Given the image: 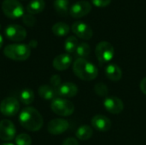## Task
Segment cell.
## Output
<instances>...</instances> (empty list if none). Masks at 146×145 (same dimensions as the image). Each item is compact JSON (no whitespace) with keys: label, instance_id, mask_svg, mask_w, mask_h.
<instances>
[{"label":"cell","instance_id":"obj_1","mask_svg":"<svg viewBox=\"0 0 146 145\" xmlns=\"http://www.w3.org/2000/svg\"><path fill=\"white\" fill-rule=\"evenodd\" d=\"M19 122L23 128L30 132H37L43 126L44 120L36 109L27 107L20 113Z\"/></svg>","mask_w":146,"mask_h":145},{"label":"cell","instance_id":"obj_2","mask_svg":"<svg viewBox=\"0 0 146 145\" xmlns=\"http://www.w3.org/2000/svg\"><path fill=\"white\" fill-rule=\"evenodd\" d=\"M73 71L79 79L86 81L95 79L98 74L97 67L83 58H78L74 61L73 64Z\"/></svg>","mask_w":146,"mask_h":145},{"label":"cell","instance_id":"obj_3","mask_svg":"<svg viewBox=\"0 0 146 145\" xmlns=\"http://www.w3.org/2000/svg\"><path fill=\"white\" fill-rule=\"evenodd\" d=\"M6 57L14 61H26L31 55V48L28 44H13L7 45L3 50Z\"/></svg>","mask_w":146,"mask_h":145},{"label":"cell","instance_id":"obj_4","mask_svg":"<svg viewBox=\"0 0 146 145\" xmlns=\"http://www.w3.org/2000/svg\"><path fill=\"white\" fill-rule=\"evenodd\" d=\"M2 10L10 19H17L22 17L24 15V8L18 0H3Z\"/></svg>","mask_w":146,"mask_h":145},{"label":"cell","instance_id":"obj_5","mask_svg":"<svg viewBox=\"0 0 146 145\" xmlns=\"http://www.w3.org/2000/svg\"><path fill=\"white\" fill-rule=\"evenodd\" d=\"M95 54L98 62H100L101 63H107L113 59L115 50L113 45L110 42L101 41L96 46Z\"/></svg>","mask_w":146,"mask_h":145},{"label":"cell","instance_id":"obj_6","mask_svg":"<svg viewBox=\"0 0 146 145\" xmlns=\"http://www.w3.org/2000/svg\"><path fill=\"white\" fill-rule=\"evenodd\" d=\"M51 110L60 116H69L74 112V105L65 98H56L50 104Z\"/></svg>","mask_w":146,"mask_h":145},{"label":"cell","instance_id":"obj_7","mask_svg":"<svg viewBox=\"0 0 146 145\" xmlns=\"http://www.w3.org/2000/svg\"><path fill=\"white\" fill-rule=\"evenodd\" d=\"M20 110V103L15 97H9L3 99L0 103V112L8 117L15 115Z\"/></svg>","mask_w":146,"mask_h":145},{"label":"cell","instance_id":"obj_8","mask_svg":"<svg viewBox=\"0 0 146 145\" xmlns=\"http://www.w3.org/2000/svg\"><path fill=\"white\" fill-rule=\"evenodd\" d=\"M5 36L7 38L12 41L19 42L22 41L26 38L27 37V31L26 29L18 25V24H10L9 25L4 31Z\"/></svg>","mask_w":146,"mask_h":145},{"label":"cell","instance_id":"obj_9","mask_svg":"<svg viewBox=\"0 0 146 145\" xmlns=\"http://www.w3.org/2000/svg\"><path fill=\"white\" fill-rule=\"evenodd\" d=\"M92 10V4L86 0L74 3L69 9V14L74 18H81L88 15Z\"/></svg>","mask_w":146,"mask_h":145},{"label":"cell","instance_id":"obj_10","mask_svg":"<svg viewBox=\"0 0 146 145\" xmlns=\"http://www.w3.org/2000/svg\"><path fill=\"white\" fill-rule=\"evenodd\" d=\"M16 129L13 122L9 120L0 121V139L3 141H11L15 138Z\"/></svg>","mask_w":146,"mask_h":145},{"label":"cell","instance_id":"obj_11","mask_svg":"<svg viewBox=\"0 0 146 145\" xmlns=\"http://www.w3.org/2000/svg\"><path fill=\"white\" fill-rule=\"evenodd\" d=\"M104 107L109 113L113 115L121 114L124 109L123 102L115 96L106 97L104 100Z\"/></svg>","mask_w":146,"mask_h":145},{"label":"cell","instance_id":"obj_12","mask_svg":"<svg viewBox=\"0 0 146 145\" xmlns=\"http://www.w3.org/2000/svg\"><path fill=\"white\" fill-rule=\"evenodd\" d=\"M71 29L73 32L81 39L89 40L92 38L93 35L92 29L86 23L81 21H76L72 25Z\"/></svg>","mask_w":146,"mask_h":145},{"label":"cell","instance_id":"obj_13","mask_svg":"<svg viewBox=\"0 0 146 145\" xmlns=\"http://www.w3.org/2000/svg\"><path fill=\"white\" fill-rule=\"evenodd\" d=\"M68 126H69V124L68 121L64 119L57 118V119L51 120L48 123L47 131L49 132V133L52 135H60L65 132L68 130Z\"/></svg>","mask_w":146,"mask_h":145},{"label":"cell","instance_id":"obj_14","mask_svg":"<svg viewBox=\"0 0 146 145\" xmlns=\"http://www.w3.org/2000/svg\"><path fill=\"white\" fill-rule=\"evenodd\" d=\"M91 122H92V127L95 130L102 132L110 131L111 126H112L111 121L108 117H106L104 115H95L92 119Z\"/></svg>","mask_w":146,"mask_h":145},{"label":"cell","instance_id":"obj_15","mask_svg":"<svg viewBox=\"0 0 146 145\" xmlns=\"http://www.w3.org/2000/svg\"><path fill=\"white\" fill-rule=\"evenodd\" d=\"M56 92L58 97L71 98L77 95L78 87L76 85H74L72 82H66V83H62L56 89Z\"/></svg>","mask_w":146,"mask_h":145},{"label":"cell","instance_id":"obj_16","mask_svg":"<svg viewBox=\"0 0 146 145\" xmlns=\"http://www.w3.org/2000/svg\"><path fill=\"white\" fill-rule=\"evenodd\" d=\"M72 63V56L68 54H61L56 56L52 62V65L55 69L58 71H64L68 69Z\"/></svg>","mask_w":146,"mask_h":145},{"label":"cell","instance_id":"obj_17","mask_svg":"<svg viewBox=\"0 0 146 145\" xmlns=\"http://www.w3.org/2000/svg\"><path fill=\"white\" fill-rule=\"evenodd\" d=\"M104 73H105L106 77L110 80L114 81V82L119 81L122 77V71H121V68L115 63L109 64L105 68Z\"/></svg>","mask_w":146,"mask_h":145},{"label":"cell","instance_id":"obj_18","mask_svg":"<svg viewBox=\"0 0 146 145\" xmlns=\"http://www.w3.org/2000/svg\"><path fill=\"white\" fill-rule=\"evenodd\" d=\"M38 93L40 96V97L44 100H54L58 96L56 89L48 85H41L38 90Z\"/></svg>","mask_w":146,"mask_h":145},{"label":"cell","instance_id":"obj_19","mask_svg":"<svg viewBox=\"0 0 146 145\" xmlns=\"http://www.w3.org/2000/svg\"><path fill=\"white\" fill-rule=\"evenodd\" d=\"M45 7L44 0H32L27 6V11L28 14L36 15L44 10Z\"/></svg>","mask_w":146,"mask_h":145},{"label":"cell","instance_id":"obj_20","mask_svg":"<svg viewBox=\"0 0 146 145\" xmlns=\"http://www.w3.org/2000/svg\"><path fill=\"white\" fill-rule=\"evenodd\" d=\"M92 135H93L92 128L87 125H83L80 126L75 132L76 138L81 141H86L90 139L92 137Z\"/></svg>","mask_w":146,"mask_h":145},{"label":"cell","instance_id":"obj_21","mask_svg":"<svg viewBox=\"0 0 146 145\" xmlns=\"http://www.w3.org/2000/svg\"><path fill=\"white\" fill-rule=\"evenodd\" d=\"M51 30H52V32L56 35V36H58V37H63V36H66L69 31H70V27L69 26L65 23V22H56L55 23L52 27H51Z\"/></svg>","mask_w":146,"mask_h":145},{"label":"cell","instance_id":"obj_22","mask_svg":"<svg viewBox=\"0 0 146 145\" xmlns=\"http://www.w3.org/2000/svg\"><path fill=\"white\" fill-rule=\"evenodd\" d=\"M54 9L56 11L62 15H66L68 12L69 11V1L68 0H55L54 1Z\"/></svg>","mask_w":146,"mask_h":145},{"label":"cell","instance_id":"obj_23","mask_svg":"<svg viewBox=\"0 0 146 145\" xmlns=\"http://www.w3.org/2000/svg\"><path fill=\"white\" fill-rule=\"evenodd\" d=\"M75 56L79 58H83L86 59L91 53V47L87 43H80L77 46V49L75 50Z\"/></svg>","mask_w":146,"mask_h":145},{"label":"cell","instance_id":"obj_24","mask_svg":"<svg viewBox=\"0 0 146 145\" xmlns=\"http://www.w3.org/2000/svg\"><path fill=\"white\" fill-rule=\"evenodd\" d=\"M78 45H79L78 39L74 36L68 37L64 42V49H65L66 52H68V54L75 52Z\"/></svg>","mask_w":146,"mask_h":145},{"label":"cell","instance_id":"obj_25","mask_svg":"<svg viewBox=\"0 0 146 145\" xmlns=\"http://www.w3.org/2000/svg\"><path fill=\"white\" fill-rule=\"evenodd\" d=\"M20 101L23 104H27V105H29V104L33 103V102L34 101V93H33V91L29 88L23 89L20 93Z\"/></svg>","mask_w":146,"mask_h":145},{"label":"cell","instance_id":"obj_26","mask_svg":"<svg viewBox=\"0 0 146 145\" xmlns=\"http://www.w3.org/2000/svg\"><path fill=\"white\" fill-rule=\"evenodd\" d=\"M15 144L16 145H31L32 138L27 133H21L15 137Z\"/></svg>","mask_w":146,"mask_h":145},{"label":"cell","instance_id":"obj_27","mask_svg":"<svg viewBox=\"0 0 146 145\" xmlns=\"http://www.w3.org/2000/svg\"><path fill=\"white\" fill-rule=\"evenodd\" d=\"M94 91H95L96 94L100 97H108L109 89H108L107 85L105 84H104L103 82H99V83L96 84L94 86Z\"/></svg>","mask_w":146,"mask_h":145},{"label":"cell","instance_id":"obj_28","mask_svg":"<svg viewBox=\"0 0 146 145\" xmlns=\"http://www.w3.org/2000/svg\"><path fill=\"white\" fill-rule=\"evenodd\" d=\"M22 21L25 25H27V26H33L35 24H36V19L35 17L33 16V15H31V14H26V15H23L22 16Z\"/></svg>","mask_w":146,"mask_h":145},{"label":"cell","instance_id":"obj_29","mask_svg":"<svg viewBox=\"0 0 146 145\" xmlns=\"http://www.w3.org/2000/svg\"><path fill=\"white\" fill-rule=\"evenodd\" d=\"M50 81L51 86L54 87L55 89H57V88L62 85V84H61V83H62V79H61L60 76L57 75V74L52 75L51 78H50Z\"/></svg>","mask_w":146,"mask_h":145},{"label":"cell","instance_id":"obj_30","mask_svg":"<svg viewBox=\"0 0 146 145\" xmlns=\"http://www.w3.org/2000/svg\"><path fill=\"white\" fill-rule=\"evenodd\" d=\"M112 0H92V4H94L96 7L104 8L110 4Z\"/></svg>","mask_w":146,"mask_h":145},{"label":"cell","instance_id":"obj_31","mask_svg":"<svg viewBox=\"0 0 146 145\" xmlns=\"http://www.w3.org/2000/svg\"><path fill=\"white\" fill-rule=\"evenodd\" d=\"M62 145H79V143L74 138H68L63 141Z\"/></svg>","mask_w":146,"mask_h":145},{"label":"cell","instance_id":"obj_32","mask_svg":"<svg viewBox=\"0 0 146 145\" xmlns=\"http://www.w3.org/2000/svg\"><path fill=\"white\" fill-rule=\"evenodd\" d=\"M139 87H140L141 91H142L145 95H146V77H145V78L140 81Z\"/></svg>","mask_w":146,"mask_h":145},{"label":"cell","instance_id":"obj_33","mask_svg":"<svg viewBox=\"0 0 146 145\" xmlns=\"http://www.w3.org/2000/svg\"><path fill=\"white\" fill-rule=\"evenodd\" d=\"M37 44H38V43H37L36 40H31L30 43L28 44V46H29L30 48H35V47L37 46Z\"/></svg>","mask_w":146,"mask_h":145},{"label":"cell","instance_id":"obj_34","mask_svg":"<svg viewBox=\"0 0 146 145\" xmlns=\"http://www.w3.org/2000/svg\"><path fill=\"white\" fill-rule=\"evenodd\" d=\"M3 39L2 35L0 34V49H1V47L3 46Z\"/></svg>","mask_w":146,"mask_h":145},{"label":"cell","instance_id":"obj_35","mask_svg":"<svg viewBox=\"0 0 146 145\" xmlns=\"http://www.w3.org/2000/svg\"><path fill=\"white\" fill-rule=\"evenodd\" d=\"M0 145H14L13 144H10V143H4V144H2Z\"/></svg>","mask_w":146,"mask_h":145}]
</instances>
